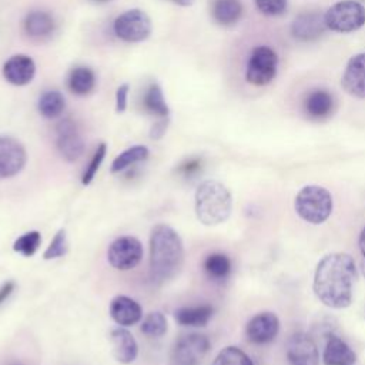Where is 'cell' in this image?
<instances>
[{
  "mask_svg": "<svg viewBox=\"0 0 365 365\" xmlns=\"http://www.w3.org/2000/svg\"><path fill=\"white\" fill-rule=\"evenodd\" d=\"M356 277L355 261L349 254H327L319 259L314 272V294L328 308H346L352 302Z\"/></svg>",
  "mask_w": 365,
  "mask_h": 365,
  "instance_id": "6da1fadb",
  "label": "cell"
},
{
  "mask_svg": "<svg viewBox=\"0 0 365 365\" xmlns=\"http://www.w3.org/2000/svg\"><path fill=\"white\" fill-rule=\"evenodd\" d=\"M184 262V245L178 232L165 224H157L150 234V272L155 282H164L178 274Z\"/></svg>",
  "mask_w": 365,
  "mask_h": 365,
  "instance_id": "7a4b0ae2",
  "label": "cell"
},
{
  "mask_svg": "<svg viewBox=\"0 0 365 365\" xmlns=\"http://www.w3.org/2000/svg\"><path fill=\"white\" fill-rule=\"evenodd\" d=\"M195 215L204 225H218L228 220L232 211L230 190L220 181L205 180L195 191Z\"/></svg>",
  "mask_w": 365,
  "mask_h": 365,
  "instance_id": "3957f363",
  "label": "cell"
},
{
  "mask_svg": "<svg viewBox=\"0 0 365 365\" xmlns=\"http://www.w3.org/2000/svg\"><path fill=\"white\" fill-rule=\"evenodd\" d=\"M294 207L304 221L317 225L329 218L334 208V200L327 188L309 184L299 190L295 197Z\"/></svg>",
  "mask_w": 365,
  "mask_h": 365,
  "instance_id": "277c9868",
  "label": "cell"
},
{
  "mask_svg": "<svg viewBox=\"0 0 365 365\" xmlns=\"http://www.w3.org/2000/svg\"><path fill=\"white\" fill-rule=\"evenodd\" d=\"M324 17L329 30L336 33H352L365 26V7L359 1L345 0L331 6Z\"/></svg>",
  "mask_w": 365,
  "mask_h": 365,
  "instance_id": "5b68a950",
  "label": "cell"
},
{
  "mask_svg": "<svg viewBox=\"0 0 365 365\" xmlns=\"http://www.w3.org/2000/svg\"><path fill=\"white\" fill-rule=\"evenodd\" d=\"M114 34L125 43H141L151 34V19L141 9H130L115 17Z\"/></svg>",
  "mask_w": 365,
  "mask_h": 365,
  "instance_id": "8992f818",
  "label": "cell"
},
{
  "mask_svg": "<svg viewBox=\"0 0 365 365\" xmlns=\"http://www.w3.org/2000/svg\"><path fill=\"white\" fill-rule=\"evenodd\" d=\"M277 68V53L268 46H257L248 57L245 78L254 86H267L275 78Z\"/></svg>",
  "mask_w": 365,
  "mask_h": 365,
  "instance_id": "52a82bcc",
  "label": "cell"
},
{
  "mask_svg": "<svg viewBox=\"0 0 365 365\" xmlns=\"http://www.w3.org/2000/svg\"><path fill=\"white\" fill-rule=\"evenodd\" d=\"M211 348L210 339L202 334H187L178 338L171 349L173 365H200Z\"/></svg>",
  "mask_w": 365,
  "mask_h": 365,
  "instance_id": "ba28073f",
  "label": "cell"
},
{
  "mask_svg": "<svg viewBox=\"0 0 365 365\" xmlns=\"http://www.w3.org/2000/svg\"><path fill=\"white\" fill-rule=\"evenodd\" d=\"M143 252V245L138 238L133 235H123L108 245L107 261L118 271H130L140 264Z\"/></svg>",
  "mask_w": 365,
  "mask_h": 365,
  "instance_id": "9c48e42d",
  "label": "cell"
},
{
  "mask_svg": "<svg viewBox=\"0 0 365 365\" xmlns=\"http://www.w3.org/2000/svg\"><path fill=\"white\" fill-rule=\"evenodd\" d=\"M56 147L60 155L68 161H77L84 153V140L71 118H63L56 125Z\"/></svg>",
  "mask_w": 365,
  "mask_h": 365,
  "instance_id": "30bf717a",
  "label": "cell"
},
{
  "mask_svg": "<svg viewBox=\"0 0 365 365\" xmlns=\"http://www.w3.org/2000/svg\"><path fill=\"white\" fill-rule=\"evenodd\" d=\"M27 161L24 145L7 135H0V178H10L19 174Z\"/></svg>",
  "mask_w": 365,
  "mask_h": 365,
  "instance_id": "8fae6325",
  "label": "cell"
},
{
  "mask_svg": "<svg viewBox=\"0 0 365 365\" xmlns=\"http://www.w3.org/2000/svg\"><path fill=\"white\" fill-rule=\"evenodd\" d=\"M289 365H318L319 354L315 341L305 332H294L285 345Z\"/></svg>",
  "mask_w": 365,
  "mask_h": 365,
  "instance_id": "7c38bea8",
  "label": "cell"
},
{
  "mask_svg": "<svg viewBox=\"0 0 365 365\" xmlns=\"http://www.w3.org/2000/svg\"><path fill=\"white\" fill-rule=\"evenodd\" d=\"M279 331V319L274 312L265 311L255 314L245 327V335L250 342L257 345L269 344Z\"/></svg>",
  "mask_w": 365,
  "mask_h": 365,
  "instance_id": "4fadbf2b",
  "label": "cell"
},
{
  "mask_svg": "<svg viewBox=\"0 0 365 365\" xmlns=\"http://www.w3.org/2000/svg\"><path fill=\"white\" fill-rule=\"evenodd\" d=\"M1 73L7 83L17 87L27 86L36 76V63L27 54H14L4 61Z\"/></svg>",
  "mask_w": 365,
  "mask_h": 365,
  "instance_id": "5bb4252c",
  "label": "cell"
},
{
  "mask_svg": "<svg viewBox=\"0 0 365 365\" xmlns=\"http://www.w3.org/2000/svg\"><path fill=\"white\" fill-rule=\"evenodd\" d=\"M325 17L318 11H302L299 13L292 24L291 33L297 40L301 41H312L324 34L327 30Z\"/></svg>",
  "mask_w": 365,
  "mask_h": 365,
  "instance_id": "9a60e30c",
  "label": "cell"
},
{
  "mask_svg": "<svg viewBox=\"0 0 365 365\" xmlns=\"http://www.w3.org/2000/svg\"><path fill=\"white\" fill-rule=\"evenodd\" d=\"M341 86L356 98H365V51L352 56L342 74Z\"/></svg>",
  "mask_w": 365,
  "mask_h": 365,
  "instance_id": "2e32d148",
  "label": "cell"
},
{
  "mask_svg": "<svg viewBox=\"0 0 365 365\" xmlns=\"http://www.w3.org/2000/svg\"><path fill=\"white\" fill-rule=\"evenodd\" d=\"M23 30L33 40H47L56 31V20L47 11L31 10L23 20Z\"/></svg>",
  "mask_w": 365,
  "mask_h": 365,
  "instance_id": "e0dca14e",
  "label": "cell"
},
{
  "mask_svg": "<svg viewBox=\"0 0 365 365\" xmlns=\"http://www.w3.org/2000/svg\"><path fill=\"white\" fill-rule=\"evenodd\" d=\"M110 317L120 327H130L141 321L143 309L135 299L127 295H117L110 304Z\"/></svg>",
  "mask_w": 365,
  "mask_h": 365,
  "instance_id": "ac0fdd59",
  "label": "cell"
},
{
  "mask_svg": "<svg viewBox=\"0 0 365 365\" xmlns=\"http://www.w3.org/2000/svg\"><path fill=\"white\" fill-rule=\"evenodd\" d=\"M113 355L120 364H131L138 355V345L133 334L124 327H117L110 334Z\"/></svg>",
  "mask_w": 365,
  "mask_h": 365,
  "instance_id": "d6986e66",
  "label": "cell"
},
{
  "mask_svg": "<svg viewBox=\"0 0 365 365\" xmlns=\"http://www.w3.org/2000/svg\"><path fill=\"white\" fill-rule=\"evenodd\" d=\"M322 359L325 365H354L356 361V354L351 346L335 334H328Z\"/></svg>",
  "mask_w": 365,
  "mask_h": 365,
  "instance_id": "ffe728a7",
  "label": "cell"
},
{
  "mask_svg": "<svg viewBox=\"0 0 365 365\" xmlns=\"http://www.w3.org/2000/svg\"><path fill=\"white\" fill-rule=\"evenodd\" d=\"M334 108V97L327 90H314L311 91L305 101H304V110L309 118L314 120H322L327 118Z\"/></svg>",
  "mask_w": 365,
  "mask_h": 365,
  "instance_id": "44dd1931",
  "label": "cell"
},
{
  "mask_svg": "<svg viewBox=\"0 0 365 365\" xmlns=\"http://www.w3.org/2000/svg\"><path fill=\"white\" fill-rule=\"evenodd\" d=\"M244 7L241 0H212L211 16L220 26L230 27L240 21Z\"/></svg>",
  "mask_w": 365,
  "mask_h": 365,
  "instance_id": "7402d4cb",
  "label": "cell"
},
{
  "mask_svg": "<svg viewBox=\"0 0 365 365\" xmlns=\"http://www.w3.org/2000/svg\"><path fill=\"white\" fill-rule=\"evenodd\" d=\"M96 74L87 66H76L67 77V87L76 96H87L96 87Z\"/></svg>",
  "mask_w": 365,
  "mask_h": 365,
  "instance_id": "603a6c76",
  "label": "cell"
},
{
  "mask_svg": "<svg viewBox=\"0 0 365 365\" xmlns=\"http://www.w3.org/2000/svg\"><path fill=\"white\" fill-rule=\"evenodd\" d=\"M214 314L211 305L181 307L174 312L175 321L182 327H204L208 324Z\"/></svg>",
  "mask_w": 365,
  "mask_h": 365,
  "instance_id": "cb8c5ba5",
  "label": "cell"
},
{
  "mask_svg": "<svg viewBox=\"0 0 365 365\" xmlns=\"http://www.w3.org/2000/svg\"><path fill=\"white\" fill-rule=\"evenodd\" d=\"M37 108L41 117L47 120L57 118L66 108V98L58 90H46L38 98Z\"/></svg>",
  "mask_w": 365,
  "mask_h": 365,
  "instance_id": "d4e9b609",
  "label": "cell"
},
{
  "mask_svg": "<svg viewBox=\"0 0 365 365\" xmlns=\"http://www.w3.org/2000/svg\"><path fill=\"white\" fill-rule=\"evenodd\" d=\"M143 106L147 113L155 115L158 118H168L170 108L164 98L163 90L157 83H151L143 97Z\"/></svg>",
  "mask_w": 365,
  "mask_h": 365,
  "instance_id": "484cf974",
  "label": "cell"
},
{
  "mask_svg": "<svg viewBox=\"0 0 365 365\" xmlns=\"http://www.w3.org/2000/svg\"><path fill=\"white\" fill-rule=\"evenodd\" d=\"M150 151L145 145L137 144V145H131L127 150H124L123 153H120L111 163V173H120L125 168H128L130 165H134L140 161L147 160Z\"/></svg>",
  "mask_w": 365,
  "mask_h": 365,
  "instance_id": "4316f807",
  "label": "cell"
},
{
  "mask_svg": "<svg viewBox=\"0 0 365 365\" xmlns=\"http://www.w3.org/2000/svg\"><path fill=\"white\" fill-rule=\"evenodd\" d=\"M204 271L205 274L217 281L225 279L231 272V261L230 258L222 252H212L207 255L204 259Z\"/></svg>",
  "mask_w": 365,
  "mask_h": 365,
  "instance_id": "83f0119b",
  "label": "cell"
},
{
  "mask_svg": "<svg viewBox=\"0 0 365 365\" xmlns=\"http://www.w3.org/2000/svg\"><path fill=\"white\" fill-rule=\"evenodd\" d=\"M141 332L150 338H161L167 332V318L160 311L147 314L140 327Z\"/></svg>",
  "mask_w": 365,
  "mask_h": 365,
  "instance_id": "f1b7e54d",
  "label": "cell"
},
{
  "mask_svg": "<svg viewBox=\"0 0 365 365\" xmlns=\"http://www.w3.org/2000/svg\"><path fill=\"white\" fill-rule=\"evenodd\" d=\"M211 365H254V362L242 349L230 345L217 354Z\"/></svg>",
  "mask_w": 365,
  "mask_h": 365,
  "instance_id": "f546056e",
  "label": "cell"
},
{
  "mask_svg": "<svg viewBox=\"0 0 365 365\" xmlns=\"http://www.w3.org/2000/svg\"><path fill=\"white\" fill-rule=\"evenodd\" d=\"M40 244H41V235L38 231L33 230V231H29V232L20 235L13 242V250L16 252L21 254L23 257H31L36 254Z\"/></svg>",
  "mask_w": 365,
  "mask_h": 365,
  "instance_id": "4dcf8cb0",
  "label": "cell"
},
{
  "mask_svg": "<svg viewBox=\"0 0 365 365\" xmlns=\"http://www.w3.org/2000/svg\"><path fill=\"white\" fill-rule=\"evenodd\" d=\"M106 153H107L106 143H100L97 145L88 165L86 167V170L83 173V177H81V184L83 185H88L94 180V177H96V174H97V171H98V168H100V165H101V163L106 157Z\"/></svg>",
  "mask_w": 365,
  "mask_h": 365,
  "instance_id": "1f68e13d",
  "label": "cell"
},
{
  "mask_svg": "<svg viewBox=\"0 0 365 365\" xmlns=\"http://www.w3.org/2000/svg\"><path fill=\"white\" fill-rule=\"evenodd\" d=\"M67 252V235L64 230H58L56 232V235L53 237L51 242L48 244V247L46 248L43 258L44 259H56L60 257H64Z\"/></svg>",
  "mask_w": 365,
  "mask_h": 365,
  "instance_id": "d6a6232c",
  "label": "cell"
},
{
  "mask_svg": "<svg viewBox=\"0 0 365 365\" xmlns=\"http://www.w3.org/2000/svg\"><path fill=\"white\" fill-rule=\"evenodd\" d=\"M254 4L259 13L274 17L281 16L287 10L288 0H254Z\"/></svg>",
  "mask_w": 365,
  "mask_h": 365,
  "instance_id": "836d02e7",
  "label": "cell"
},
{
  "mask_svg": "<svg viewBox=\"0 0 365 365\" xmlns=\"http://www.w3.org/2000/svg\"><path fill=\"white\" fill-rule=\"evenodd\" d=\"M128 91H130V86L127 83L117 87V91H115V111L117 113H124L125 111Z\"/></svg>",
  "mask_w": 365,
  "mask_h": 365,
  "instance_id": "e575fe53",
  "label": "cell"
},
{
  "mask_svg": "<svg viewBox=\"0 0 365 365\" xmlns=\"http://www.w3.org/2000/svg\"><path fill=\"white\" fill-rule=\"evenodd\" d=\"M201 168V161L198 158H190L187 161H184L180 167H178V171L185 175V177H190L192 174H195L198 170Z\"/></svg>",
  "mask_w": 365,
  "mask_h": 365,
  "instance_id": "d590c367",
  "label": "cell"
},
{
  "mask_svg": "<svg viewBox=\"0 0 365 365\" xmlns=\"http://www.w3.org/2000/svg\"><path fill=\"white\" fill-rule=\"evenodd\" d=\"M167 125H168V118H158L155 124H153L151 127V131H150V137L153 140H160L165 130H167Z\"/></svg>",
  "mask_w": 365,
  "mask_h": 365,
  "instance_id": "8d00e7d4",
  "label": "cell"
},
{
  "mask_svg": "<svg viewBox=\"0 0 365 365\" xmlns=\"http://www.w3.org/2000/svg\"><path fill=\"white\" fill-rule=\"evenodd\" d=\"M16 284L13 281H7L0 287V305L11 295V292L14 291Z\"/></svg>",
  "mask_w": 365,
  "mask_h": 365,
  "instance_id": "74e56055",
  "label": "cell"
},
{
  "mask_svg": "<svg viewBox=\"0 0 365 365\" xmlns=\"http://www.w3.org/2000/svg\"><path fill=\"white\" fill-rule=\"evenodd\" d=\"M358 247H359V251L365 259V225L362 227L361 232H359V237H358Z\"/></svg>",
  "mask_w": 365,
  "mask_h": 365,
  "instance_id": "f35d334b",
  "label": "cell"
},
{
  "mask_svg": "<svg viewBox=\"0 0 365 365\" xmlns=\"http://www.w3.org/2000/svg\"><path fill=\"white\" fill-rule=\"evenodd\" d=\"M173 3L178 4V6H182V7H187V6H191L194 3V0H171Z\"/></svg>",
  "mask_w": 365,
  "mask_h": 365,
  "instance_id": "ab89813d",
  "label": "cell"
},
{
  "mask_svg": "<svg viewBox=\"0 0 365 365\" xmlns=\"http://www.w3.org/2000/svg\"><path fill=\"white\" fill-rule=\"evenodd\" d=\"M361 268H362V274L365 275V259H362V262H361Z\"/></svg>",
  "mask_w": 365,
  "mask_h": 365,
  "instance_id": "60d3db41",
  "label": "cell"
},
{
  "mask_svg": "<svg viewBox=\"0 0 365 365\" xmlns=\"http://www.w3.org/2000/svg\"><path fill=\"white\" fill-rule=\"evenodd\" d=\"M361 317L365 319V304H364V307H362V309H361Z\"/></svg>",
  "mask_w": 365,
  "mask_h": 365,
  "instance_id": "b9f144b4",
  "label": "cell"
},
{
  "mask_svg": "<svg viewBox=\"0 0 365 365\" xmlns=\"http://www.w3.org/2000/svg\"><path fill=\"white\" fill-rule=\"evenodd\" d=\"M94 3H107V1H111V0H93Z\"/></svg>",
  "mask_w": 365,
  "mask_h": 365,
  "instance_id": "7bdbcfd3",
  "label": "cell"
},
{
  "mask_svg": "<svg viewBox=\"0 0 365 365\" xmlns=\"http://www.w3.org/2000/svg\"><path fill=\"white\" fill-rule=\"evenodd\" d=\"M13 365H21V364H13Z\"/></svg>",
  "mask_w": 365,
  "mask_h": 365,
  "instance_id": "ee69618b",
  "label": "cell"
}]
</instances>
